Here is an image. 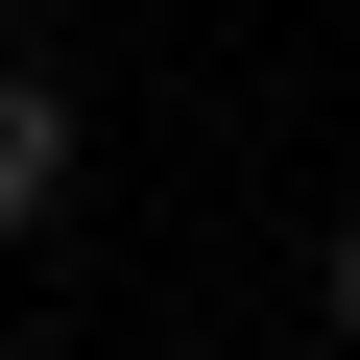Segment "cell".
Returning a JSON list of instances; mask_svg holds the SVG:
<instances>
[{
  "mask_svg": "<svg viewBox=\"0 0 360 360\" xmlns=\"http://www.w3.org/2000/svg\"><path fill=\"white\" fill-rule=\"evenodd\" d=\"M72 168H96L72 72H49V49H0V240H72Z\"/></svg>",
  "mask_w": 360,
  "mask_h": 360,
  "instance_id": "obj_1",
  "label": "cell"
},
{
  "mask_svg": "<svg viewBox=\"0 0 360 360\" xmlns=\"http://www.w3.org/2000/svg\"><path fill=\"white\" fill-rule=\"evenodd\" d=\"M312 336H336V360H360V193H336V217H312Z\"/></svg>",
  "mask_w": 360,
  "mask_h": 360,
  "instance_id": "obj_2",
  "label": "cell"
}]
</instances>
